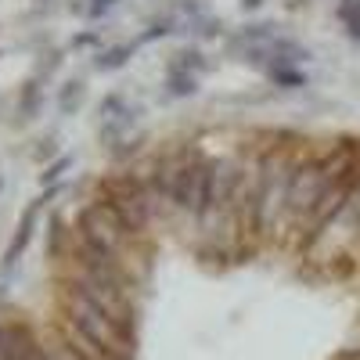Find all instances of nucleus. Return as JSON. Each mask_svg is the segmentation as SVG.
<instances>
[{"label":"nucleus","mask_w":360,"mask_h":360,"mask_svg":"<svg viewBox=\"0 0 360 360\" xmlns=\"http://www.w3.org/2000/svg\"><path fill=\"white\" fill-rule=\"evenodd\" d=\"M335 18L349 29L360 22V0H339V8H335Z\"/></svg>","instance_id":"nucleus-14"},{"label":"nucleus","mask_w":360,"mask_h":360,"mask_svg":"<svg viewBox=\"0 0 360 360\" xmlns=\"http://www.w3.org/2000/svg\"><path fill=\"white\" fill-rule=\"evenodd\" d=\"M281 4H285L288 11H299V8H307V4H310V0H281Z\"/></svg>","instance_id":"nucleus-19"},{"label":"nucleus","mask_w":360,"mask_h":360,"mask_svg":"<svg viewBox=\"0 0 360 360\" xmlns=\"http://www.w3.org/2000/svg\"><path fill=\"white\" fill-rule=\"evenodd\" d=\"M83 98H86V86H83L79 79H72V83L62 86V94H58V108L69 115V112H76V108L83 105Z\"/></svg>","instance_id":"nucleus-9"},{"label":"nucleus","mask_w":360,"mask_h":360,"mask_svg":"<svg viewBox=\"0 0 360 360\" xmlns=\"http://www.w3.org/2000/svg\"><path fill=\"white\" fill-rule=\"evenodd\" d=\"M238 4H242V8H245V11H256V8H259V4H263V0H238Z\"/></svg>","instance_id":"nucleus-21"},{"label":"nucleus","mask_w":360,"mask_h":360,"mask_svg":"<svg viewBox=\"0 0 360 360\" xmlns=\"http://www.w3.org/2000/svg\"><path fill=\"white\" fill-rule=\"evenodd\" d=\"M166 94L169 98H191V94H198V79L188 76V72H169L166 76Z\"/></svg>","instance_id":"nucleus-8"},{"label":"nucleus","mask_w":360,"mask_h":360,"mask_svg":"<svg viewBox=\"0 0 360 360\" xmlns=\"http://www.w3.org/2000/svg\"><path fill=\"white\" fill-rule=\"evenodd\" d=\"M98 40H101L98 33H83V37H76V40H72V47H90V44H98Z\"/></svg>","instance_id":"nucleus-16"},{"label":"nucleus","mask_w":360,"mask_h":360,"mask_svg":"<svg viewBox=\"0 0 360 360\" xmlns=\"http://www.w3.org/2000/svg\"><path fill=\"white\" fill-rule=\"evenodd\" d=\"M54 155V141H40V148H37V159H51Z\"/></svg>","instance_id":"nucleus-17"},{"label":"nucleus","mask_w":360,"mask_h":360,"mask_svg":"<svg viewBox=\"0 0 360 360\" xmlns=\"http://www.w3.org/2000/svg\"><path fill=\"white\" fill-rule=\"evenodd\" d=\"M346 33H349V40H356V44H360V22H356V25H349Z\"/></svg>","instance_id":"nucleus-22"},{"label":"nucleus","mask_w":360,"mask_h":360,"mask_svg":"<svg viewBox=\"0 0 360 360\" xmlns=\"http://www.w3.org/2000/svg\"><path fill=\"white\" fill-rule=\"evenodd\" d=\"M51 195H58V188H47L40 198H33V202L25 205V213H22V220H18V231H15L11 245H8V252H4V270H11V266L22 259V252L29 249V242H33V231H37V220H40V209L47 205Z\"/></svg>","instance_id":"nucleus-3"},{"label":"nucleus","mask_w":360,"mask_h":360,"mask_svg":"<svg viewBox=\"0 0 360 360\" xmlns=\"http://www.w3.org/2000/svg\"><path fill=\"white\" fill-rule=\"evenodd\" d=\"M62 342H65V346H72L83 360H119V356H112L105 346H98L94 339H86V335L79 332V328H72L65 317H62Z\"/></svg>","instance_id":"nucleus-5"},{"label":"nucleus","mask_w":360,"mask_h":360,"mask_svg":"<svg viewBox=\"0 0 360 360\" xmlns=\"http://www.w3.org/2000/svg\"><path fill=\"white\" fill-rule=\"evenodd\" d=\"M58 299H62V310H65L62 317H65L72 328H79V332H83L86 339H94L98 346H105L112 356L134 360V332H127L123 324H115L101 307H94V303H90L79 288H72L69 281L62 285Z\"/></svg>","instance_id":"nucleus-1"},{"label":"nucleus","mask_w":360,"mask_h":360,"mask_svg":"<svg viewBox=\"0 0 360 360\" xmlns=\"http://www.w3.org/2000/svg\"><path fill=\"white\" fill-rule=\"evenodd\" d=\"M195 180H198V162L176 166L173 169V184H169V205L180 213H191L195 205Z\"/></svg>","instance_id":"nucleus-4"},{"label":"nucleus","mask_w":360,"mask_h":360,"mask_svg":"<svg viewBox=\"0 0 360 360\" xmlns=\"http://www.w3.org/2000/svg\"><path fill=\"white\" fill-rule=\"evenodd\" d=\"M266 76L274 79L278 86H285V90H295V86H307V76H303V72H295V69H270Z\"/></svg>","instance_id":"nucleus-11"},{"label":"nucleus","mask_w":360,"mask_h":360,"mask_svg":"<svg viewBox=\"0 0 360 360\" xmlns=\"http://www.w3.org/2000/svg\"><path fill=\"white\" fill-rule=\"evenodd\" d=\"M37 108H40V83L33 79V83H25V90H22L18 112H22V119H33V115H37Z\"/></svg>","instance_id":"nucleus-10"},{"label":"nucleus","mask_w":360,"mask_h":360,"mask_svg":"<svg viewBox=\"0 0 360 360\" xmlns=\"http://www.w3.org/2000/svg\"><path fill=\"white\" fill-rule=\"evenodd\" d=\"M8 339H11V328H0V353H4V346H8Z\"/></svg>","instance_id":"nucleus-20"},{"label":"nucleus","mask_w":360,"mask_h":360,"mask_svg":"<svg viewBox=\"0 0 360 360\" xmlns=\"http://www.w3.org/2000/svg\"><path fill=\"white\" fill-rule=\"evenodd\" d=\"M332 360H360V346H349V349H342V353H335Z\"/></svg>","instance_id":"nucleus-18"},{"label":"nucleus","mask_w":360,"mask_h":360,"mask_svg":"<svg viewBox=\"0 0 360 360\" xmlns=\"http://www.w3.org/2000/svg\"><path fill=\"white\" fill-rule=\"evenodd\" d=\"M169 33H173V22H169V18H162V22H152V25H148L144 33L137 37V47H141V44H152V40H162V37H169Z\"/></svg>","instance_id":"nucleus-13"},{"label":"nucleus","mask_w":360,"mask_h":360,"mask_svg":"<svg viewBox=\"0 0 360 360\" xmlns=\"http://www.w3.org/2000/svg\"><path fill=\"white\" fill-rule=\"evenodd\" d=\"M72 166V155H62L58 162H51L44 173H40V184H47V188H58V180H62V173Z\"/></svg>","instance_id":"nucleus-12"},{"label":"nucleus","mask_w":360,"mask_h":360,"mask_svg":"<svg viewBox=\"0 0 360 360\" xmlns=\"http://www.w3.org/2000/svg\"><path fill=\"white\" fill-rule=\"evenodd\" d=\"M332 188L328 176L321 169V159H303L288 166V180H285V209L292 217H310L314 205L321 202V195Z\"/></svg>","instance_id":"nucleus-2"},{"label":"nucleus","mask_w":360,"mask_h":360,"mask_svg":"<svg viewBox=\"0 0 360 360\" xmlns=\"http://www.w3.org/2000/svg\"><path fill=\"white\" fill-rule=\"evenodd\" d=\"M115 4H119V0H90V4H86V15H90V18H101V15L112 11Z\"/></svg>","instance_id":"nucleus-15"},{"label":"nucleus","mask_w":360,"mask_h":360,"mask_svg":"<svg viewBox=\"0 0 360 360\" xmlns=\"http://www.w3.org/2000/svg\"><path fill=\"white\" fill-rule=\"evenodd\" d=\"M205 69H209V62L202 58V51H198V47H184V51H176V54H173V65H169V72H188V76L205 72Z\"/></svg>","instance_id":"nucleus-7"},{"label":"nucleus","mask_w":360,"mask_h":360,"mask_svg":"<svg viewBox=\"0 0 360 360\" xmlns=\"http://www.w3.org/2000/svg\"><path fill=\"white\" fill-rule=\"evenodd\" d=\"M134 47L137 44H119V47H108V51H101L98 58H94V69L98 72H112V69H123L130 58H134Z\"/></svg>","instance_id":"nucleus-6"}]
</instances>
